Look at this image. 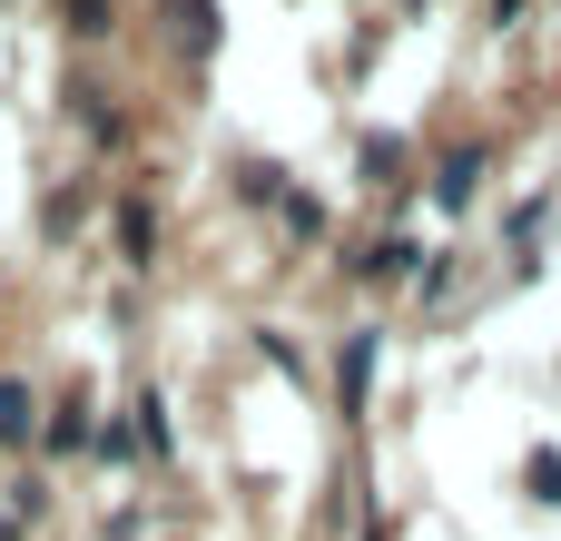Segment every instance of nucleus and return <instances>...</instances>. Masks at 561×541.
I'll list each match as a JSON object with an SVG mask.
<instances>
[{
    "label": "nucleus",
    "mask_w": 561,
    "mask_h": 541,
    "mask_svg": "<svg viewBox=\"0 0 561 541\" xmlns=\"http://www.w3.org/2000/svg\"><path fill=\"white\" fill-rule=\"evenodd\" d=\"M473 177H483V158L463 148V158H444V177H434V197H444V207H463V197H473Z\"/></svg>",
    "instance_id": "1"
},
{
    "label": "nucleus",
    "mask_w": 561,
    "mask_h": 541,
    "mask_svg": "<svg viewBox=\"0 0 561 541\" xmlns=\"http://www.w3.org/2000/svg\"><path fill=\"white\" fill-rule=\"evenodd\" d=\"M365 375H375V335L345 345V404H365Z\"/></svg>",
    "instance_id": "2"
},
{
    "label": "nucleus",
    "mask_w": 561,
    "mask_h": 541,
    "mask_svg": "<svg viewBox=\"0 0 561 541\" xmlns=\"http://www.w3.org/2000/svg\"><path fill=\"white\" fill-rule=\"evenodd\" d=\"M20 414H30V394H20V384H0V444L20 434Z\"/></svg>",
    "instance_id": "3"
}]
</instances>
